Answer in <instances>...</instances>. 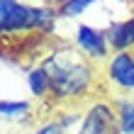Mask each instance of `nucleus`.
Wrapping results in <instances>:
<instances>
[{"instance_id":"obj_1","label":"nucleus","mask_w":134,"mask_h":134,"mask_svg":"<svg viewBox=\"0 0 134 134\" xmlns=\"http://www.w3.org/2000/svg\"><path fill=\"white\" fill-rule=\"evenodd\" d=\"M39 66L49 78V95L56 105L83 100L95 90L98 68L76 46H54Z\"/></svg>"},{"instance_id":"obj_2","label":"nucleus","mask_w":134,"mask_h":134,"mask_svg":"<svg viewBox=\"0 0 134 134\" xmlns=\"http://www.w3.org/2000/svg\"><path fill=\"white\" fill-rule=\"evenodd\" d=\"M59 15L54 7H34L20 0H0V34L51 32Z\"/></svg>"},{"instance_id":"obj_3","label":"nucleus","mask_w":134,"mask_h":134,"mask_svg":"<svg viewBox=\"0 0 134 134\" xmlns=\"http://www.w3.org/2000/svg\"><path fill=\"white\" fill-rule=\"evenodd\" d=\"M73 46L83 54L90 64H105L110 59V44L105 37V29H100L88 22H78L73 32Z\"/></svg>"},{"instance_id":"obj_4","label":"nucleus","mask_w":134,"mask_h":134,"mask_svg":"<svg viewBox=\"0 0 134 134\" xmlns=\"http://www.w3.org/2000/svg\"><path fill=\"white\" fill-rule=\"evenodd\" d=\"M73 134H120L117 115L112 102L105 98H98L90 102V107L83 112V122Z\"/></svg>"},{"instance_id":"obj_5","label":"nucleus","mask_w":134,"mask_h":134,"mask_svg":"<svg viewBox=\"0 0 134 134\" xmlns=\"http://www.w3.org/2000/svg\"><path fill=\"white\" fill-rule=\"evenodd\" d=\"M105 81L117 95H134V51L110 54L105 61Z\"/></svg>"},{"instance_id":"obj_6","label":"nucleus","mask_w":134,"mask_h":134,"mask_svg":"<svg viewBox=\"0 0 134 134\" xmlns=\"http://www.w3.org/2000/svg\"><path fill=\"white\" fill-rule=\"evenodd\" d=\"M105 37L112 54L134 51V15L127 20H115L105 27Z\"/></svg>"},{"instance_id":"obj_7","label":"nucleus","mask_w":134,"mask_h":134,"mask_svg":"<svg viewBox=\"0 0 134 134\" xmlns=\"http://www.w3.org/2000/svg\"><path fill=\"white\" fill-rule=\"evenodd\" d=\"M120 134H134V95H115L112 100Z\"/></svg>"},{"instance_id":"obj_8","label":"nucleus","mask_w":134,"mask_h":134,"mask_svg":"<svg viewBox=\"0 0 134 134\" xmlns=\"http://www.w3.org/2000/svg\"><path fill=\"white\" fill-rule=\"evenodd\" d=\"M95 3H100V0H64L56 7V15H59V20H76L83 12H88Z\"/></svg>"},{"instance_id":"obj_9","label":"nucleus","mask_w":134,"mask_h":134,"mask_svg":"<svg viewBox=\"0 0 134 134\" xmlns=\"http://www.w3.org/2000/svg\"><path fill=\"white\" fill-rule=\"evenodd\" d=\"M32 112L29 100H0V117L5 120H25Z\"/></svg>"},{"instance_id":"obj_10","label":"nucleus","mask_w":134,"mask_h":134,"mask_svg":"<svg viewBox=\"0 0 134 134\" xmlns=\"http://www.w3.org/2000/svg\"><path fill=\"white\" fill-rule=\"evenodd\" d=\"M27 85H29V93L37 95V98H46V95H49V78H46V73H44L42 66L29 68V73H27Z\"/></svg>"},{"instance_id":"obj_11","label":"nucleus","mask_w":134,"mask_h":134,"mask_svg":"<svg viewBox=\"0 0 134 134\" xmlns=\"http://www.w3.org/2000/svg\"><path fill=\"white\" fill-rule=\"evenodd\" d=\"M32 134H68V132L61 127V122L56 120V117H49V120L42 122V124H39V127H37Z\"/></svg>"},{"instance_id":"obj_12","label":"nucleus","mask_w":134,"mask_h":134,"mask_svg":"<svg viewBox=\"0 0 134 134\" xmlns=\"http://www.w3.org/2000/svg\"><path fill=\"white\" fill-rule=\"evenodd\" d=\"M0 134H5V132H0Z\"/></svg>"}]
</instances>
